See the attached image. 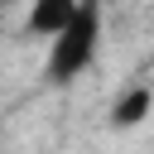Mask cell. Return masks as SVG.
Instances as JSON below:
<instances>
[{"label": "cell", "mask_w": 154, "mask_h": 154, "mask_svg": "<svg viewBox=\"0 0 154 154\" xmlns=\"http://www.w3.org/2000/svg\"><path fill=\"white\" fill-rule=\"evenodd\" d=\"M101 48V0H77V14L63 24V34L48 38V63H43V77L53 87H67L77 82L91 58Z\"/></svg>", "instance_id": "1"}, {"label": "cell", "mask_w": 154, "mask_h": 154, "mask_svg": "<svg viewBox=\"0 0 154 154\" xmlns=\"http://www.w3.org/2000/svg\"><path fill=\"white\" fill-rule=\"evenodd\" d=\"M77 14V0H34L29 19H24V38H53L63 34V24Z\"/></svg>", "instance_id": "2"}, {"label": "cell", "mask_w": 154, "mask_h": 154, "mask_svg": "<svg viewBox=\"0 0 154 154\" xmlns=\"http://www.w3.org/2000/svg\"><path fill=\"white\" fill-rule=\"evenodd\" d=\"M154 111V91L140 82V87H125L116 101H111V125L116 130H130V125H140L144 116Z\"/></svg>", "instance_id": "3"}]
</instances>
